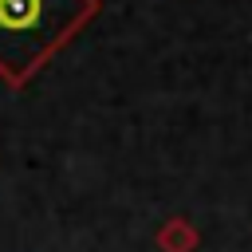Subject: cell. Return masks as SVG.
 <instances>
[{"mask_svg":"<svg viewBox=\"0 0 252 252\" xmlns=\"http://www.w3.org/2000/svg\"><path fill=\"white\" fill-rule=\"evenodd\" d=\"M83 12L87 0H0V67H35V59L59 43Z\"/></svg>","mask_w":252,"mask_h":252,"instance_id":"obj_1","label":"cell"}]
</instances>
